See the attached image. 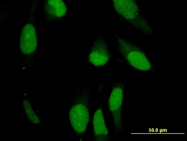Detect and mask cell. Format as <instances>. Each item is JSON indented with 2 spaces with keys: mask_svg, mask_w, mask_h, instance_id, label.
<instances>
[{
  "mask_svg": "<svg viewBox=\"0 0 187 141\" xmlns=\"http://www.w3.org/2000/svg\"><path fill=\"white\" fill-rule=\"evenodd\" d=\"M91 99L90 87L88 85L78 88L72 95L69 112V120L78 140H82L87 130L89 120Z\"/></svg>",
  "mask_w": 187,
  "mask_h": 141,
  "instance_id": "6da1fadb",
  "label": "cell"
},
{
  "mask_svg": "<svg viewBox=\"0 0 187 141\" xmlns=\"http://www.w3.org/2000/svg\"><path fill=\"white\" fill-rule=\"evenodd\" d=\"M118 49L125 63L137 72L147 73L157 71L156 67L141 48L115 34Z\"/></svg>",
  "mask_w": 187,
  "mask_h": 141,
  "instance_id": "7a4b0ae2",
  "label": "cell"
},
{
  "mask_svg": "<svg viewBox=\"0 0 187 141\" xmlns=\"http://www.w3.org/2000/svg\"><path fill=\"white\" fill-rule=\"evenodd\" d=\"M116 12L133 29L146 35H151L154 31L141 7L134 0H113Z\"/></svg>",
  "mask_w": 187,
  "mask_h": 141,
  "instance_id": "3957f363",
  "label": "cell"
},
{
  "mask_svg": "<svg viewBox=\"0 0 187 141\" xmlns=\"http://www.w3.org/2000/svg\"><path fill=\"white\" fill-rule=\"evenodd\" d=\"M125 82H113L108 100V110L112 115L115 137L117 138L123 129L122 106Z\"/></svg>",
  "mask_w": 187,
  "mask_h": 141,
  "instance_id": "277c9868",
  "label": "cell"
},
{
  "mask_svg": "<svg viewBox=\"0 0 187 141\" xmlns=\"http://www.w3.org/2000/svg\"><path fill=\"white\" fill-rule=\"evenodd\" d=\"M107 43L100 34L94 40L89 53L88 61L95 67L104 65L111 58Z\"/></svg>",
  "mask_w": 187,
  "mask_h": 141,
  "instance_id": "5b68a950",
  "label": "cell"
},
{
  "mask_svg": "<svg viewBox=\"0 0 187 141\" xmlns=\"http://www.w3.org/2000/svg\"><path fill=\"white\" fill-rule=\"evenodd\" d=\"M93 141H109L110 136L105 124L101 105L95 112L93 120Z\"/></svg>",
  "mask_w": 187,
  "mask_h": 141,
  "instance_id": "8992f818",
  "label": "cell"
},
{
  "mask_svg": "<svg viewBox=\"0 0 187 141\" xmlns=\"http://www.w3.org/2000/svg\"><path fill=\"white\" fill-rule=\"evenodd\" d=\"M43 6L46 19L47 21H54L63 17L65 15L67 7L61 0H48Z\"/></svg>",
  "mask_w": 187,
  "mask_h": 141,
  "instance_id": "52a82bcc",
  "label": "cell"
},
{
  "mask_svg": "<svg viewBox=\"0 0 187 141\" xmlns=\"http://www.w3.org/2000/svg\"><path fill=\"white\" fill-rule=\"evenodd\" d=\"M32 28L31 27L30 33H24L21 38V49L22 51L26 54H31L35 50L36 47V39L34 35V31L31 32Z\"/></svg>",
  "mask_w": 187,
  "mask_h": 141,
  "instance_id": "ba28073f",
  "label": "cell"
}]
</instances>
